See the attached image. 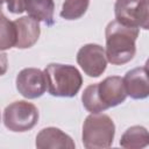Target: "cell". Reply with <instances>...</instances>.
Instances as JSON below:
<instances>
[{
	"instance_id": "6da1fadb",
	"label": "cell",
	"mask_w": 149,
	"mask_h": 149,
	"mask_svg": "<svg viewBox=\"0 0 149 149\" xmlns=\"http://www.w3.org/2000/svg\"><path fill=\"white\" fill-rule=\"evenodd\" d=\"M140 28L129 27L116 20L111 21L106 26V58L113 65H123L130 62L136 54V38Z\"/></svg>"
},
{
	"instance_id": "7a4b0ae2",
	"label": "cell",
	"mask_w": 149,
	"mask_h": 149,
	"mask_svg": "<svg viewBox=\"0 0 149 149\" xmlns=\"http://www.w3.org/2000/svg\"><path fill=\"white\" fill-rule=\"evenodd\" d=\"M48 92L54 97L72 98L83 85L79 70L70 64L50 63L43 71Z\"/></svg>"
},
{
	"instance_id": "3957f363",
	"label": "cell",
	"mask_w": 149,
	"mask_h": 149,
	"mask_svg": "<svg viewBox=\"0 0 149 149\" xmlns=\"http://www.w3.org/2000/svg\"><path fill=\"white\" fill-rule=\"evenodd\" d=\"M115 135V125L104 113H91L83 125L81 141L86 149L109 148Z\"/></svg>"
},
{
	"instance_id": "277c9868",
	"label": "cell",
	"mask_w": 149,
	"mask_h": 149,
	"mask_svg": "<svg viewBox=\"0 0 149 149\" xmlns=\"http://www.w3.org/2000/svg\"><path fill=\"white\" fill-rule=\"evenodd\" d=\"M37 107L26 100H17L9 104L3 111L5 127L15 133H23L33 129L38 122Z\"/></svg>"
},
{
	"instance_id": "5b68a950",
	"label": "cell",
	"mask_w": 149,
	"mask_h": 149,
	"mask_svg": "<svg viewBox=\"0 0 149 149\" xmlns=\"http://www.w3.org/2000/svg\"><path fill=\"white\" fill-rule=\"evenodd\" d=\"M115 20L129 27H149V5L148 0H116L114 3Z\"/></svg>"
},
{
	"instance_id": "8992f818",
	"label": "cell",
	"mask_w": 149,
	"mask_h": 149,
	"mask_svg": "<svg viewBox=\"0 0 149 149\" xmlns=\"http://www.w3.org/2000/svg\"><path fill=\"white\" fill-rule=\"evenodd\" d=\"M77 63L88 77H100L107 66L105 49L95 43L85 44L77 52Z\"/></svg>"
},
{
	"instance_id": "52a82bcc",
	"label": "cell",
	"mask_w": 149,
	"mask_h": 149,
	"mask_svg": "<svg viewBox=\"0 0 149 149\" xmlns=\"http://www.w3.org/2000/svg\"><path fill=\"white\" fill-rule=\"evenodd\" d=\"M16 90L27 99L42 97L47 91V81L42 70L36 68L22 69L16 76Z\"/></svg>"
},
{
	"instance_id": "ba28073f",
	"label": "cell",
	"mask_w": 149,
	"mask_h": 149,
	"mask_svg": "<svg viewBox=\"0 0 149 149\" xmlns=\"http://www.w3.org/2000/svg\"><path fill=\"white\" fill-rule=\"evenodd\" d=\"M97 94L105 109L122 104L127 98L122 78L119 76H109L97 83Z\"/></svg>"
},
{
	"instance_id": "9c48e42d",
	"label": "cell",
	"mask_w": 149,
	"mask_h": 149,
	"mask_svg": "<svg viewBox=\"0 0 149 149\" xmlns=\"http://www.w3.org/2000/svg\"><path fill=\"white\" fill-rule=\"evenodd\" d=\"M127 95L132 99H146L149 95V81L147 65L129 70L122 78Z\"/></svg>"
},
{
	"instance_id": "30bf717a",
	"label": "cell",
	"mask_w": 149,
	"mask_h": 149,
	"mask_svg": "<svg viewBox=\"0 0 149 149\" xmlns=\"http://www.w3.org/2000/svg\"><path fill=\"white\" fill-rule=\"evenodd\" d=\"M14 24L16 28L15 48L17 49L31 48L37 42L41 34L38 21L27 15V16H21L14 20Z\"/></svg>"
},
{
	"instance_id": "8fae6325",
	"label": "cell",
	"mask_w": 149,
	"mask_h": 149,
	"mask_svg": "<svg viewBox=\"0 0 149 149\" xmlns=\"http://www.w3.org/2000/svg\"><path fill=\"white\" fill-rule=\"evenodd\" d=\"M35 144L38 149H73L76 147L71 136L56 127H47L40 130Z\"/></svg>"
},
{
	"instance_id": "7c38bea8",
	"label": "cell",
	"mask_w": 149,
	"mask_h": 149,
	"mask_svg": "<svg viewBox=\"0 0 149 149\" xmlns=\"http://www.w3.org/2000/svg\"><path fill=\"white\" fill-rule=\"evenodd\" d=\"M28 15L38 22H43L47 26L55 23V2L54 0H26V7Z\"/></svg>"
},
{
	"instance_id": "4fadbf2b",
	"label": "cell",
	"mask_w": 149,
	"mask_h": 149,
	"mask_svg": "<svg viewBox=\"0 0 149 149\" xmlns=\"http://www.w3.org/2000/svg\"><path fill=\"white\" fill-rule=\"evenodd\" d=\"M149 144V134L143 126L129 127L120 139V146L127 149H141Z\"/></svg>"
},
{
	"instance_id": "5bb4252c",
	"label": "cell",
	"mask_w": 149,
	"mask_h": 149,
	"mask_svg": "<svg viewBox=\"0 0 149 149\" xmlns=\"http://www.w3.org/2000/svg\"><path fill=\"white\" fill-rule=\"evenodd\" d=\"M16 28L14 21H10L3 14H0V51L15 47Z\"/></svg>"
},
{
	"instance_id": "9a60e30c",
	"label": "cell",
	"mask_w": 149,
	"mask_h": 149,
	"mask_svg": "<svg viewBox=\"0 0 149 149\" xmlns=\"http://www.w3.org/2000/svg\"><path fill=\"white\" fill-rule=\"evenodd\" d=\"M88 5L90 0H65L59 14L65 20H77L84 16Z\"/></svg>"
},
{
	"instance_id": "2e32d148",
	"label": "cell",
	"mask_w": 149,
	"mask_h": 149,
	"mask_svg": "<svg viewBox=\"0 0 149 149\" xmlns=\"http://www.w3.org/2000/svg\"><path fill=\"white\" fill-rule=\"evenodd\" d=\"M81 101H83V106L85 107V109L91 113H100V112L106 111L98 98L97 84H91L85 87L83 95H81Z\"/></svg>"
},
{
	"instance_id": "e0dca14e",
	"label": "cell",
	"mask_w": 149,
	"mask_h": 149,
	"mask_svg": "<svg viewBox=\"0 0 149 149\" xmlns=\"http://www.w3.org/2000/svg\"><path fill=\"white\" fill-rule=\"evenodd\" d=\"M3 2H6L7 9L13 14H21L26 10V0H0L1 5Z\"/></svg>"
},
{
	"instance_id": "ac0fdd59",
	"label": "cell",
	"mask_w": 149,
	"mask_h": 149,
	"mask_svg": "<svg viewBox=\"0 0 149 149\" xmlns=\"http://www.w3.org/2000/svg\"><path fill=\"white\" fill-rule=\"evenodd\" d=\"M8 69V57L7 54L0 52V76H3Z\"/></svg>"
},
{
	"instance_id": "d6986e66",
	"label": "cell",
	"mask_w": 149,
	"mask_h": 149,
	"mask_svg": "<svg viewBox=\"0 0 149 149\" xmlns=\"http://www.w3.org/2000/svg\"><path fill=\"white\" fill-rule=\"evenodd\" d=\"M0 14H2V5L0 3Z\"/></svg>"
},
{
	"instance_id": "ffe728a7",
	"label": "cell",
	"mask_w": 149,
	"mask_h": 149,
	"mask_svg": "<svg viewBox=\"0 0 149 149\" xmlns=\"http://www.w3.org/2000/svg\"><path fill=\"white\" fill-rule=\"evenodd\" d=\"M0 120H1V114H0Z\"/></svg>"
}]
</instances>
